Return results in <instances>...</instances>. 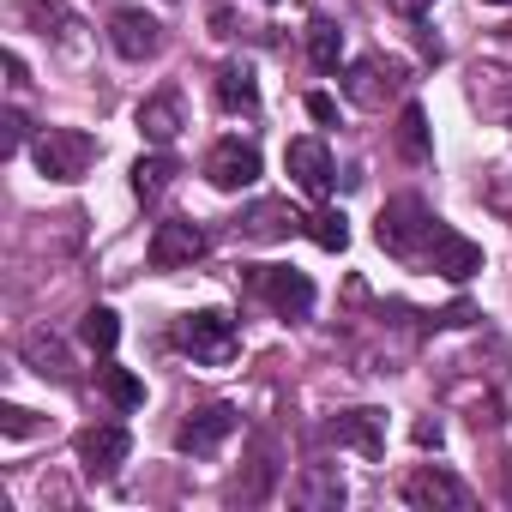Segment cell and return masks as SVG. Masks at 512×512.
Wrapping results in <instances>:
<instances>
[{
	"mask_svg": "<svg viewBox=\"0 0 512 512\" xmlns=\"http://www.w3.org/2000/svg\"><path fill=\"white\" fill-rule=\"evenodd\" d=\"M416 440L422 446H440V422H416Z\"/></svg>",
	"mask_w": 512,
	"mask_h": 512,
	"instance_id": "cell-33",
	"label": "cell"
},
{
	"mask_svg": "<svg viewBox=\"0 0 512 512\" xmlns=\"http://www.w3.org/2000/svg\"><path fill=\"white\" fill-rule=\"evenodd\" d=\"M404 506H422V512H434V506H470V488L452 476V470H440V464H422V470H410L404 476Z\"/></svg>",
	"mask_w": 512,
	"mask_h": 512,
	"instance_id": "cell-9",
	"label": "cell"
},
{
	"mask_svg": "<svg viewBox=\"0 0 512 512\" xmlns=\"http://www.w3.org/2000/svg\"><path fill=\"white\" fill-rule=\"evenodd\" d=\"M386 7H392V13H404V19H422L434 0H386Z\"/></svg>",
	"mask_w": 512,
	"mask_h": 512,
	"instance_id": "cell-31",
	"label": "cell"
},
{
	"mask_svg": "<svg viewBox=\"0 0 512 512\" xmlns=\"http://www.w3.org/2000/svg\"><path fill=\"white\" fill-rule=\"evenodd\" d=\"M296 223H308V217H296L284 199H260V205L241 217V235H247V241H284Z\"/></svg>",
	"mask_w": 512,
	"mask_h": 512,
	"instance_id": "cell-16",
	"label": "cell"
},
{
	"mask_svg": "<svg viewBox=\"0 0 512 512\" xmlns=\"http://www.w3.org/2000/svg\"><path fill=\"white\" fill-rule=\"evenodd\" d=\"M7 85H31V67L19 55H7Z\"/></svg>",
	"mask_w": 512,
	"mask_h": 512,
	"instance_id": "cell-32",
	"label": "cell"
},
{
	"mask_svg": "<svg viewBox=\"0 0 512 512\" xmlns=\"http://www.w3.org/2000/svg\"><path fill=\"white\" fill-rule=\"evenodd\" d=\"M266 7H278V0H266Z\"/></svg>",
	"mask_w": 512,
	"mask_h": 512,
	"instance_id": "cell-36",
	"label": "cell"
},
{
	"mask_svg": "<svg viewBox=\"0 0 512 512\" xmlns=\"http://www.w3.org/2000/svg\"><path fill=\"white\" fill-rule=\"evenodd\" d=\"M31 157H37V169H43L49 181H85L91 163H97V139L79 133V127H49V133L31 145Z\"/></svg>",
	"mask_w": 512,
	"mask_h": 512,
	"instance_id": "cell-3",
	"label": "cell"
},
{
	"mask_svg": "<svg viewBox=\"0 0 512 512\" xmlns=\"http://www.w3.org/2000/svg\"><path fill=\"white\" fill-rule=\"evenodd\" d=\"M43 422H37V410H25V404H0V434L7 440H31Z\"/></svg>",
	"mask_w": 512,
	"mask_h": 512,
	"instance_id": "cell-27",
	"label": "cell"
},
{
	"mask_svg": "<svg viewBox=\"0 0 512 512\" xmlns=\"http://www.w3.org/2000/svg\"><path fill=\"white\" fill-rule=\"evenodd\" d=\"M470 320H476V308H470V302H452L446 314H434V326H470Z\"/></svg>",
	"mask_w": 512,
	"mask_h": 512,
	"instance_id": "cell-29",
	"label": "cell"
},
{
	"mask_svg": "<svg viewBox=\"0 0 512 512\" xmlns=\"http://www.w3.org/2000/svg\"><path fill=\"white\" fill-rule=\"evenodd\" d=\"M344 91H350V103L380 109V103L398 91V67H392V61H380V55H368V61H356V67L344 73Z\"/></svg>",
	"mask_w": 512,
	"mask_h": 512,
	"instance_id": "cell-12",
	"label": "cell"
},
{
	"mask_svg": "<svg viewBox=\"0 0 512 512\" xmlns=\"http://www.w3.org/2000/svg\"><path fill=\"white\" fill-rule=\"evenodd\" d=\"M109 43H115L121 61H145V55L163 49V25H157L151 13H139V7H121V13L109 19Z\"/></svg>",
	"mask_w": 512,
	"mask_h": 512,
	"instance_id": "cell-11",
	"label": "cell"
},
{
	"mask_svg": "<svg viewBox=\"0 0 512 512\" xmlns=\"http://www.w3.org/2000/svg\"><path fill=\"white\" fill-rule=\"evenodd\" d=\"M79 338H85L97 356H109V350L121 344V320H115V308H91V314H85V326H79Z\"/></svg>",
	"mask_w": 512,
	"mask_h": 512,
	"instance_id": "cell-22",
	"label": "cell"
},
{
	"mask_svg": "<svg viewBox=\"0 0 512 512\" xmlns=\"http://www.w3.org/2000/svg\"><path fill=\"white\" fill-rule=\"evenodd\" d=\"M308 115H314V121H332V115H338V103H332L326 91H314V97H308Z\"/></svg>",
	"mask_w": 512,
	"mask_h": 512,
	"instance_id": "cell-30",
	"label": "cell"
},
{
	"mask_svg": "<svg viewBox=\"0 0 512 512\" xmlns=\"http://www.w3.org/2000/svg\"><path fill=\"white\" fill-rule=\"evenodd\" d=\"M229 434H235V410H229V404H205V410H193V416L175 428V446L193 452V458H211Z\"/></svg>",
	"mask_w": 512,
	"mask_h": 512,
	"instance_id": "cell-10",
	"label": "cell"
},
{
	"mask_svg": "<svg viewBox=\"0 0 512 512\" xmlns=\"http://www.w3.org/2000/svg\"><path fill=\"white\" fill-rule=\"evenodd\" d=\"M0 127H7V139H0V151H7V157H13V151L31 139V121H25L19 109H7V115H0Z\"/></svg>",
	"mask_w": 512,
	"mask_h": 512,
	"instance_id": "cell-28",
	"label": "cell"
},
{
	"mask_svg": "<svg viewBox=\"0 0 512 512\" xmlns=\"http://www.w3.org/2000/svg\"><path fill=\"white\" fill-rule=\"evenodd\" d=\"M338 500H344V482L326 476V470H308V482H302V506H338Z\"/></svg>",
	"mask_w": 512,
	"mask_h": 512,
	"instance_id": "cell-26",
	"label": "cell"
},
{
	"mask_svg": "<svg viewBox=\"0 0 512 512\" xmlns=\"http://www.w3.org/2000/svg\"><path fill=\"white\" fill-rule=\"evenodd\" d=\"M145 260H151L157 272H181V266L205 260V229H199V223H187V217H163V223L151 229Z\"/></svg>",
	"mask_w": 512,
	"mask_h": 512,
	"instance_id": "cell-5",
	"label": "cell"
},
{
	"mask_svg": "<svg viewBox=\"0 0 512 512\" xmlns=\"http://www.w3.org/2000/svg\"><path fill=\"white\" fill-rule=\"evenodd\" d=\"M506 43H512V25H506Z\"/></svg>",
	"mask_w": 512,
	"mask_h": 512,
	"instance_id": "cell-35",
	"label": "cell"
},
{
	"mask_svg": "<svg viewBox=\"0 0 512 512\" xmlns=\"http://www.w3.org/2000/svg\"><path fill=\"white\" fill-rule=\"evenodd\" d=\"M139 133H145V145L169 151V145H175V133H181V97H175V91L145 97V103H139Z\"/></svg>",
	"mask_w": 512,
	"mask_h": 512,
	"instance_id": "cell-15",
	"label": "cell"
},
{
	"mask_svg": "<svg viewBox=\"0 0 512 512\" xmlns=\"http://www.w3.org/2000/svg\"><path fill=\"white\" fill-rule=\"evenodd\" d=\"M175 344H181L193 362H205V368H223V362H235V350H241V332H235V320H229L223 308H199V314H187V320L175 326Z\"/></svg>",
	"mask_w": 512,
	"mask_h": 512,
	"instance_id": "cell-2",
	"label": "cell"
},
{
	"mask_svg": "<svg viewBox=\"0 0 512 512\" xmlns=\"http://www.w3.org/2000/svg\"><path fill=\"white\" fill-rule=\"evenodd\" d=\"M284 163H290V175H296V187L302 193H326L332 187V157H326V145L320 139H290V151H284Z\"/></svg>",
	"mask_w": 512,
	"mask_h": 512,
	"instance_id": "cell-14",
	"label": "cell"
},
{
	"mask_svg": "<svg viewBox=\"0 0 512 512\" xmlns=\"http://www.w3.org/2000/svg\"><path fill=\"white\" fill-rule=\"evenodd\" d=\"M308 241L326 247V253H344V247H350V217L332 211V205H320V211L308 217Z\"/></svg>",
	"mask_w": 512,
	"mask_h": 512,
	"instance_id": "cell-19",
	"label": "cell"
},
{
	"mask_svg": "<svg viewBox=\"0 0 512 512\" xmlns=\"http://www.w3.org/2000/svg\"><path fill=\"white\" fill-rule=\"evenodd\" d=\"M434 229H440V217L422 205V199H386L380 205V223H374V235H380V247L392 253V260H422L428 253V241H434Z\"/></svg>",
	"mask_w": 512,
	"mask_h": 512,
	"instance_id": "cell-1",
	"label": "cell"
},
{
	"mask_svg": "<svg viewBox=\"0 0 512 512\" xmlns=\"http://www.w3.org/2000/svg\"><path fill=\"white\" fill-rule=\"evenodd\" d=\"M19 7H25V19H31V25H43V37H49V25H61V37H67V31H79V25H73V13L61 7V0H19Z\"/></svg>",
	"mask_w": 512,
	"mask_h": 512,
	"instance_id": "cell-25",
	"label": "cell"
},
{
	"mask_svg": "<svg viewBox=\"0 0 512 512\" xmlns=\"http://www.w3.org/2000/svg\"><path fill=\"white\" fill-rule=\"evenodd\" d=\"M103 392H109L115 410H139V404H145V386H139L127 368H103Z\"/></svg>",
	"mask_w": 512,
	"mask_h": 512,
	"instance_id": "cell-24",
	"label": "cell"
},
{
	"mask_svg": "<svg viewBox=\"0 0 512 512\" xmlns=\"http://www.w3.org/2000/svg\"><path fill=\"white\" fill-rule=\"evenodd\" d=\"M217 103H223L229 115H253V109H260V85H253V67H247V61L217 67Z\"/></svg>",
	"mask_w": 512,
	"mask_h": 512,
	"instance_id": "cell-17",
	"label": "cell"
},
{
	"mask_svg": "<svg viewBox=\"0 0 512 512\" xmlns=\"http://www.w3.org/2000/svg\"><path fill=\"white\" fill-rule=\"evenodd\" d=\"M127 452H133V434H127L121 422H103V428H85V434H79V470H85L91 482H109V476L127 464Z\"/></svg>",
	"mask_w": 512,
	"mask_h": 512,
	"instance_id": "cell-7",
	"label": "cell"
},
{
	"mask_svg": "<svg viewBox=\"0 0 512 512\" xmlns=\"http://www.w3.org/2000/svg\"><path fill=\"white\" fill-rule=\"evenodd\" d=\"M482 7H512V0H482Z\"/></svg>",
	"mask_w": 512,
	"mask_h": 512,
	"instance_id": "cell-34",
	"label": "cell"
},
{
	"mask_svg": "<svg viewBox=\"0 0 512 512\" xmlns=\"http://www.w3.org/2000/svg\"><path fill=\"white\" fill-rule=\"evenodd\" d=\"M308 55H314L320 73H338V61H344V31H338L332 19H314V25H308Z\"/></svg>",
	"mask_w": 512,
	"mask_h": 512,
	"instance_id": "cell-18",
	"label": "cell"
},
{
	"mask_svg": "<svg viewBox=\"0 0 512 512\" xmlns=\"http://www.w3.org/2000/svg\"><path fill=\"white\" fill-rule=\"evenodd\" d=\"M205 181L217 193H241L260 181V145H247V139H217L211 157H205Z\"/></svg>",
	"mask_w": 512,
	"mask_h": 512,
	"instance_id": "cell-6",
	"label": "cell"
},
{
	"mask_svg": "<svg viewBox=\"0 0 512 512\" xmlns=\"http://www.w3.org/2000/svg\"><path fill=\"white\" fill-rule=\"evenodd\" d=\"M169 181H175V157H169V151H157V157H139V163H133V193H139V199H157Z\"/></svg>",
	"mask_w": 512,
	"mask_h": 512,
	"instance_id": "cell-20",
	"label": "cell"
},
{
	"mask_svg": "<svg viewBox=\"0 0 512 512\" xmlns=\"http://www.w3.org/2000/svg\"><path fill=\"white\" fill-rule=\"evenodd\" d=\"M25 362H31L43 380H49V374H55V380H67V350H61L49 332H31V338H25Z\"/></svg>",
	"mask_w": 512,
	"mask_h": 512,
	"instance_id": "cell-21",
	"label": "cell"
},
{
	"mask_svg": "<svg viewBox=\"0 0 512 512\" xmlns=\"http://www.w3.org/2000/svg\"><path fill=\"white\" fill-rule=\"evenodd\" d=\"M332 440L338 446H356L362 458H380L386 452V410H344L332 422Z\"/></svg>",
	"mask_w": 512,
	"mask_h": 512,
	"instance_id": "cell-13",
	"label": "cell"
},
{
	"mask_svg": "<svg viewBox=\"0 0 512 512\" xmlns=\"http://www.w3.org/2000/svg\"><path fill=\"white\" fill-rule=\"evenodd\" d=\"M398 145H404V157H410V163H428V115H422L416 103L398 115Z\"/></svg>",
	"mask_w": 512,
	"mask_h": 512,
	"instance_id": "cell-23",
	"label": "cell"
},
{
	"mask_svg": "<svg viewBox=\"0 0 512 512\" xmlns=\"http://www.w3.org/2000/svg\"><path fill=\"white\" fill-rule=\"evenodd\" d=\"M422 266L428 272H440L446 284H464V278H476L482 272V247L470 241V235H458V229H434V241H428V253H422Z\"/></svg>",
	"mask_w": 512,
	"mask_h": 512,
	"instance_id": "cell-8",
	"label": "cell"
},
{
	"mask_svg": "<svg viewBox=\"0 0 512 512\" xmlns=\"http://www.w3.org/2000/svg\"><path fill=\"white\" fill-rule=\"evenodd\" d=\"M247 290H260L284 320H308L314 314V284L290 266H247Z\"/></svg>",
	"mask_w": 512,
	"mask_h": 512,
	"instance_id": "cell-4",
	"label": "cell"
}]
</instances>
